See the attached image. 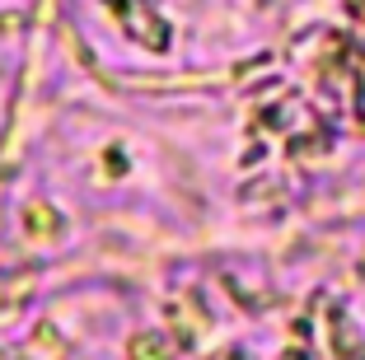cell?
<instances>
[{
  "label": "cell",
  "instance_id": "2",
  "mask_svg": "<svg viewBox=\"0 0 365 360\" xmlns=\"http://www.w3.org/2000/svg\"><path fill=\"white\" fill-rule=\"evenodd\" d=\"M136 351H140L136 360H160V337H140V341H136Z\"/></svg>",
  "mask_w": 365,
  "mask_h": 360
},
{
  "label": "cell",
  "instance_id": "1",
  "mask_svg": "<svg viewBox=\"0 0 365 360\" xmlns=\"http://www.w3.org/2000/svg\"><path fill=\"white\" fill-rule=\"evenodd\" d=\"M122 10H127V29H136L150 47H164V43H169V29L155 19V10L145 5V0H122Z\"/></svg>",
  "mask_w": 365,
  "mask_h": 360
}]
</instances>
